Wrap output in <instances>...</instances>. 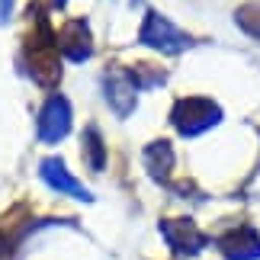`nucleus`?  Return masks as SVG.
<instances>
[{
    "label": "nucleus",
    "instance_id": "obj_1",
    "mask_svg": "<svg viewBox=\"0 0 260 260\" xmlns=\"http://www.w3.org/2000/svg\"><path fill=\"white\" fill-rule=\"evenodd\" d=\"M36 29L26 39V55H29V71L42 87L55 90L58 77H61V48H58V32H52L48 16L36 10Z\"/></svg>",
    "mask_w": 260,
    "mask_h": 260
},
{
    "label": "nucleus",
    "instance_id": "obj_2",
    "mask_svg": "<svg viewBox=\"0 0 260 260\" xmlns=\"http://www.w3.org/2000/svg\"><path fill=\"white\" fill-rule=\"evenodd\" d=\"M171 122L177 125L180 135L196 138V135H203L212 125L222 122V106L215 100H206V96H183L171 109Z\"/></svg>",
    "mask_w": 260,
    "mask_h": 260
},
{
    "label": "nucleus",
    "instance_id": "obj_3",
    "mask_svg": "<svg viewBox=\"0 0 260 260\" xmlns=\"http://www.w3.org/2000/svg\"><path fill=\"white\" fill-rule=\"evenodd\" d=\"M138 39L148 45V48H157L164 55H180L186 48H193L196 39L186 36L183 29H177L167 16H161L157 10H148L145 19H142V29H138Z\"/></svg>",
    "mask_w": 260,
    "mask_h": 260
},
{
    "label": "nucleus",
    "instance_id": "obj_4",
    "mask_svg": "<svg viewBox=\"0 0 260 260\" xmlns=\"http://www.w3.org/2000/svg\"><path fill=\"white\" fill-rule=\"evenodd\" d=\"M36 132H39V142H45V145L61 142V138L71 132V103H68V96L52 93L45 100L42 109H39Z\"/></svg>",
    "mask_w": 260,
    "mask_h": 260
},
{
    "label": "nucleus",
    "instance_id": "obj_5",
    "mask_svg": "<svg viewBox=\"0 0 260 260\" xmlns=\"http://www.w3.org/2000/svg\"><path fill=\"white\" fill-rule=\"evenodd\" d=\"M138 90H142V84H138V77L132 71H106L103 74V93H106V103L116 109L119 116H128L138 103Z\"/></svg>",
    "mask_w": 260,
    "mask_h": 260
},
{
    "label": "nucleus",
    "instance_id": "obj_6",
    "mask_svg": "<svg viewBox=\"0 0 260 260\" xmlns=\"http://www.w3.org/2000/svg\"><path fill=\"white\" fill-rule=\"evenodd\" d=\"M161 235L177 254H186V257H193L206 247V235L189 218H167V222H161Z\"/></svg>",
    "mask_w": 260,
    "mask_h": 260
},
{
    "label": "nucleus",
    "instance_id": "obj_7",
    "mask_svg": "<svg viewBox=\"0 0 260 260\" xmlns=\"http://www.w3.org/2000/svg\"><path fill=\"white\" fill-rule=\"evenodd\" d=\"M39 174H42V180L52 189H58V193H68L74 199H81V203H90V189H84V183L77 180L71 171L64 167V161H58V157H48V161H42V167H39Z\"/></svg>",
    "mask_w": 260,
    "mask_h": 260
},
{
    "label": "nucleus",
    "instance_id": "obj_8",
    "mask_svg": "<svg viewBox=\"0 0 260 260\" xmlns=\"http://www.w3.org/2000/svg\"><path fill=\"white\" fill-rule=\"evenodd\" d=\"M58 48H61V58L68 61H84L93 52V42H90V26L84 19H71V23L61 26L58 32Z\"/></svg>",
    "mask_w": 260,
    "mask_h": 260
},
{
    "label": "nucleus",
    "instance_id": "obj_9",
    "mask_svg": "<svg viewBox=\"0 0 260 260\" xmlns=\"http://www.w3.org/2000/svg\"><path fill=\"white\" fill-rule=\"evenodd\" d=\"M218 247H222V254L228 260H257L260 257V235L254 232V228H235V232H228L222 241H218Z\"/></svg>",
    "mask_w": 260,
    "mask_h": 260
},
{
    "label": "nucleus",
    "instance_id": "obj_10",
    "mask_svg": "<svg viewBox=\"0 0 260 260\" xmlns=\"http://www.w3.org/2000/svg\"><path fill=\"white\" fill-rule=\"evenodd\" d=\"M145 164H148V174L154 180H167L171 177V167H174V148L164 142H151L145 148Z\"/></svg>",
    "mask_w": 260,
    "mask_h": 260
},
{
    "label": "nucleus",
    "instance_id": "obj_11",
    "mask_svg": "<svg viewBox=\"0 0 260 260\" xmlns=\"http://www.w3.org/2000/svg\"><path fill=\"white\" fill-rule=\"evenodd\" d=\"M84 157H87V164L93 167V171H103L106 151H103V138H100V132H96L93 125L84 132Z\"/></svg>",
    "mask_w": 260,
    "mask_h": 260
}]
</instances>
